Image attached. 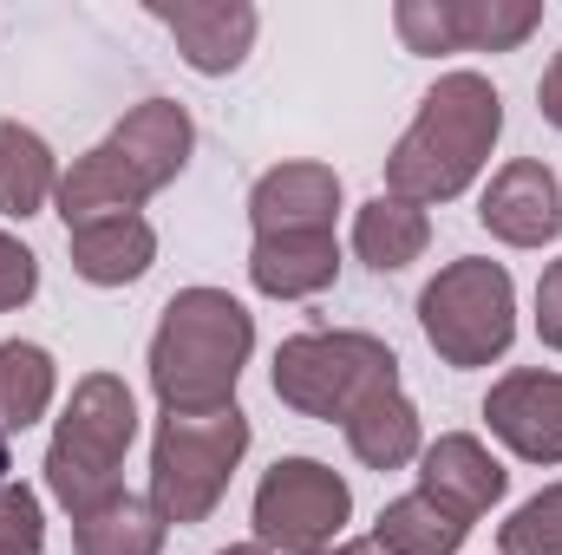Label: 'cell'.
Returning a JSON list of instances; mask_svg holds the SVG:
<instances>
[{
	"mask_svg": "<svg viewBox=\"0 0 562 555\" xmlns=\"http://www.w3.org/2000/svg\"><path fill=\"white\" fill-rule=\"evenodd\" d=\"M504 132V99L484 72H445L425 92L413 132L386 157V196L400 203H451L471 190V177L491 163V144Z\"/></svg>",
	"mask_w": 562,
	"mask_h": 555,
	"instance_id": "6da1fadb",
	"label": "cell"
},
{
	"mask_svg": "<svg viewBox=\"0 0 562 555\" xmlns=\"http://www.w3.org/2000/svg\"><path fill=\"white\" fill-rule=\"evenodd\" d=\"M256 320L223 287H183L170 294L157 333H150V386L164 412H223L236 406V380L249 366Z\"/></svg>",
	"mask_w": 562,
	"mask_h": 555,
	"instance_id": "7a4b0ae2",
	"label": "cell"
},
{
	"mask_svg": "<svg viewBox=\"0 0 562 555\" xmlns=\"http://www.w3.org/2000/svg\"><path fill=\"white\" fill-rule=\"evenodd\" d=\"M183 157H190V112L170 99H144L138 112H125L59 177L66 229H79L92 216H138V203L183 170Z\"/></svg>",
	"mask_w": 562,
	"mask_h": 555,
	"instance_id": "3957f363",
	"label": "cell"
},
{
	"mask_svg": "<svg viewBox=\"0 0 562 555\" xmlns=\"http://www.w3.org/2000/svg\"><path fill=\"white\" fill-rule=\"evenodd\" d=\"M138 438V406H132V386L112 380V373H86L72 386V406L53 431V451H46V490L79 517L92 510L99 497L119 490V471H125V451Z\"/></svg>",
	"mask_w": 562,
	"mask_h": 555,
	"instance_id": "277c9868",
	"label": "cell"
},
{
	"mask_svg": "<svg viewBox=\"0 0 562 555\" xmlns=\"http://www.w3.org/2000/svg\"><path fill=\"white\" fill-rule=\"evenodd\" d=\"M249 451V418L236 406L223 412H164L157 424V444H150V503L164 523H203L236 464Z\"/></svg>",
	"mask_w": 562,
	"mask_h": 555,
	"instance_id": "5b68a950",
	"label": "cell"
},
{
	"mask_svg": "<svg viewBox=\"0 0 562 555\" xmlns=\"http://www.w3.org/2000/svg\"><path fill=\"white\" fill-rule=\"evenodd\" d=\"M386 386H400V360L373 333H294L276 353V399L301 418L347 424Z\"/></svg>",
	"mask_w": 562,
	"mask_h": 555,
	"instance_id": "8992f818",
	"label": "cell"
},
{
	"mask_svg": "<svg viewBox=\"0 0 562 555\" xmlns=\"http://www.w3.org/2000/svg\"><path fill=\"white\" fill-rule=\"evenodd\" d=\"M419 327L445 366H491L517 333V287L497 262H451L419 294Z\"/></svg>",
	"mask_w": 562,
	"mask_h": 555,
	"instance_id": "52a82bcc",
	"label": "cell"
},
{
	"mask_svg": "<svg viewBox=\"0 0 562 555\" xmlns=\"http://www.w3.org/2000/svg\"><path fill=\"white\" fill-rule=\"evenodd\" d=\"M353 517V490L314 464V457H281L256 490V543L281 555H321Z\"/></svg>",
	"mask_w": 562,
	"mask_h": 555,
	"instance_id": "ba28073f",
	"label": "cell"
},
{
	"mask_svg": "<svg viewBox=\"0 0 562 555\" xmlns=\"http://www.w3.org/2000/svg\"><path fill=\"white\" fill-rule=\"evenodd\" d=\"M400 39L413 53H510L537 33V0H400Z\"/></svg>",
	"mask_w": 562,
	"mask_h": 555,
	"instance_id": "9c48e42d",
	"label": "cell"
},
{
	"mask_svg": "<svg viewBox=\"0 0 562 555\" xmlns=\"http://www.w3.org/2000/svg\"><path fill=\"white\" fill-rule=\"evenodd\" d=\"M150 20L170 26L177 53L196 66V72H236L256 46V7L249 0H150Z\"/></svg>",
	"mask_w": 562,
	"mask_h": 555,
	"instance_id": "30bf717a",
	"label": "cell"
},
{
	"mask_svg": "<svg viewBox=\"0 0 562 555\" xmlns=\"http://www.w3.org/2000/svg\"><path fill=\"white\" fill-rule=\"evenodd\" d=\"M484 418L517 457L562 464V373H537V366L504 373L484 399Z\"/></svg>",
	"mask_w": 562,
	"mask_h": 555,
	"instance_id": "8fae6325",
	"label": "cell"
},
{
	"mask_svg": "<svg viewBox=\"0 0 562 555\" xmlns=\"http://www.w3.org/2000/svg\"><path fill=\"white\" fill-rule=\"evenodd\" d=\"M477 216H484V229H491L497 242H510V249H543V242H557L562 190H557V177H550V163H537V157L504 163V170L491 177Z\"/></svg>",
	"mask_w": 562,
	"mask_h": 555,
	"instance_id": "7c38bea8",
	"label": "cell"
},
{
	"mask_svg": "<svg viewBox=\"0 0 562 555\" xmlns=\"http://www.w3.org/2000/svg\"><path fill=\"white\" fill-rule=\"evenodd\" d=\"M334 209H340V177L327 163H281L249 196L256 236H314V229H334Z\"/></svg>",
	"mask_w": 562,
	"mask_h": 555,
	"instance_id": "4fadbf2b",
	"label": "cell"
},
{
	"mask_svg": "<svg viewBox=\"0 0 562 555\" xmlns=\"http://www.w3.org/2000/svg\"><path fill=\"white\" fill-rule=\"evenodd\" d=\"M504 464L477 444V438H464V431H451V438H438L431 451L419 457V490H431L438 503H451L464 523H477L497 497H504Z\"/></svg>",
	"mask_w": 562,
	"mask_h": 555,
	"instance_id": "5bb4252c",
	"label": "cell"
},
{
	"mask_svg": "<svg viewBox=\"0 0 562 555\" xmlns=\"http://www.w3.org/2000/svg\"><path fill=\"white\" fill-rule=\"evenodd\" d=\"M66 236H72V269L92 287H125L157 256V229L144 216H92V223H79Z\"/></svg>",
	"mask_w": 562,
	"mask_h": 555,
	"instance_id": "9a60e30c",
	"label": "cell"
},
{
	"mask_svg": "<svg viewBox=\"0 0 562 555\" xmlns=\"http://www.w3.org/2000/svg\"><path fill=\"white\" fill-rule=\"evenodd\" d=\"M340 269V249H334V229H314V236H256L249 249V281L276 301H301V294H321Z\"/></svg>",
	"mask_w": 562,
	"mask_h": 555,
	"instance_id": "2e32d148",
	"label": "cell"
},
{
	"mask_svg": "<svg viewBox=\"0 0 562 555\" xmlns=\"http://www.w3.org/2000/svg\"><path fill=\"white\" fill-rule=\"evenodd\" d=\"M72 543H79V555H157L164 517H157V503H144L132 490H112L72 517Z\"/></svg>",
	"mask_w": 562,
	"mask_h": 555,
	"instance_id": "e0dca14e",
	"label": "cell"
},
{
	"mask_svg": "<svg viewBox=\"0 0 562 555\" xmlns=\"http://www.w3.org/2000/svg\"><path fill=\"white\" fill-rule=\"evenodd\" d=\"M340 431H347L353 457H360V464H373V471H400V464H413V457H419V412H413L406 386L373 393V399L347 418Z\"/></svg>",
	"mask_w": 562,
	"mask_h": 555,
	"instance_id": "ac0fdd59",
	"label": "cell"
},
{
	"mask_svg": "<svg viewBox=\"0 0 562 555\" xmlns=\"http://www.w3.org/2000/svg\"><path fill=\"white\" fill-rule=\"evenodd\" d=\"M464 536H471V523L451 503H438L431 490H413V497L386 503L380 523H373V543L386 555H458Z\"/></svg>",
	"mask_w": 562,
	"mask_h": 555,
	"instance_id": "d6986e66",
	"label": "cell"
},
{
	"mask_svg": "<svg viewBox=\"0 0 562 555\" xmlns=\"http://www.w3.org/2000/svg\"><path fill=\"white\" fill-rule=\"evenodd\" d=\"M425 242H431V223H425L419 203H400V196H373L360 216H353V249L367 269L393 275L406 262H419Z\"/></svg>",
	"mask_w": 562,
	"mask_h": 555,
	"instance_id": "ffe728a7",
	"label": "cell"
},
{
	"mask_svg": "<svg viewBox=\"0 0 562 555\" xmlns=\"http://www.w3.org/2000/svg\"><path fill=\"white\" fill-rule=\"evenodd\" d=\"M46 196H59V163L40 132L26 125H0V209L7 216H33Z\"/></svg>",
	"mask_w": 562,
	"mask_h": 555,
	"instance_id": "44dd1931",
	"label": "cell"
},
{
	"mask_svg": "<svg viewBox=\"0 0 562 555\" xmlns=\"http://www.w3.org/2000/svg\"><path fill=\"white\" fill-rule=\"evenodd\" d=\"M53 406V360L33 340H7L0 347V431H26L33 418Z\"/></svg>",
	"mask_w": 562,
	"mask_h": 555,
	"instance_id": "7402d4cb",
	"label": "cell"
},
{
	"mask_svg": "<svg viewBox=\"0 0 562 555\" xmlns=\"http://www.w3.org/2000/svg\"><path fill=\"white\" fill-rule=\"evenodd\" d=\"M504 555H562V484L537 490L504 530H497Z\"/></svg>",
	"mask_w": 562,
	"mask_h": 555,
	"instance_id": "603a6c76",
	"label": "cell"
},
{
	"mask_svg": "<svg viewBox=\"0 0 562 555\" xmlns=\"http://www.w3.org/2000/svg\"><path fill=\"white\" fill-rule=\"evenodd\" d=\"M46 530H40V497L26 484L0 490V555H40Z\"/></svg>",
	"mask_w": 562,
	"mask_h": 555,
	"instance_id": "cb8c5ba5",
	"label": "cell"
},
{
	"mask_svg": "<svg viewBox=\"0 0 562 555\" xmlns=\"http://www.w3.org/2000/svg\"><path fill=\"white\" fill-rule=\"evenodd\" d=\"M33 287H40V262L0 229V314H13V307H26L33 301Z\"/></svg>",
	"mask_w": 562,
	"mask_h": 555,
	"instance_id": "d4e9b609",
	"label": "cell"
},
{
	"mask_svg": "<svg viewBox=\"0 0 562 555\" xmlns=\"http://www.w3.org/2000/svg\"><path fill=\"white\" fill-rule=\"evenodd\" d=\"M537 333H543V347L562 353V262H550L537 281Z\"/></svg>",
	"mask_w": 562,
	"mask_h": 555,
	"instance_id": "484cf974",
	"label": "cell"
},
{
	"mask_svg": "<svg viewBox=\"0 0 562 555\" xmlns=\"http://www.w3.org/2000/svg\"><path fill=\"white\" fill-rule=\"evenodd\" d=\"M537 99H543V118L562 132V53L550 59V72H543V86H537Z\"/></svg>",
	"mask_w": 562,
	"mask_h": 555,
	"instance_id": "4316f807",
	"label": "cell"
},
{
	"mask_svg": "<svg viewBox=\"0 0 562 555\" xmlns=\"http://www.w3.org/2000/svg\"><path fill=\"white\" fill-rule=\"evenodd\" d=\"M321 555H386V550H380V543L367 536V543H340V550H321Z\"/></svg>",
	"mask_w": 562,
	"mask_h": 555,
	"instance_id": "83f0119b",
	"label": "cell"
},
{
	"mask_svg": "<svg viewBox=\"0 0 562 555\" xmlns=\"http://www.w3.org/2000/svg\"><path fill=\"white\" fill-rule=\"evenodd\" d=\"M216 555H269L262 543H229V550H216Z\"/></svg>",
	"mask_w": 562,
	"mask_h": 555,
	"instance_id": "f1b7e54d",
	"label": "cell"
},
{
	"mask_svg": "<svg viewBox=\"0 0 562 555\" xmlns=\"http://www.w3.org/2000/svg\"><path fill=\"white\" fill-rule=\"evenodd\" d=\"M7 471H13V457H7V431H0V490H7Z\"/></svg>",
	"mask_w": 562,
	"mask_h": 555,
	"instance_id": "f546056e",
	"label": "cell"
}]
</instances>
